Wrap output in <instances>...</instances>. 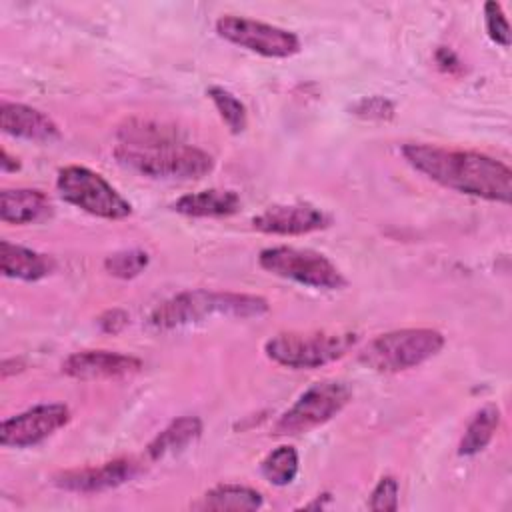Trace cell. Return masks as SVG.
Returning <instances> with one entry per match:
<instances>
[{
	"instance_id": "obj_26",
	"label": "cell",
	"mask_w": 512,
	"mask_h": 512,
	"mask_svg": "<svg viewBox=\"0 0 512 512\" xmlns=\"http://www.w3.org/2000/svg\"><path fill=\"white\" fill-rule=\"evenodd\" d=\"M350 110L364 120H390L394 116V104L384 96H364Z\"/></svg>"
},
{
	"instance_id": "obj_9",
	"label": "cell",
	"mask_w": 512,
	"mask_h": 512,
	"mask_svg": "<svg viewBox=\"0 0 512 512\" xmlns=\"http://www.w3.org/2000/svg\"><path fill=\"white\" fill-rule=\"evenodd\" d=\"M216 32L224 40L266 58H290L300 52V38L294 32L244 16L218 18Z\"/></svg>"
},
{
	"instance_id": "obj_6",
	"label": "cell",
	"mask_w": 512,
	"mask_h": 512,
	"mask_svg": "<svg viewBox=\"0 0 512 512\" xmlns=\"http://www.w3.org/2000/svg\"><path fill=\"white\" fill-rule=\"evenodd\" d=\"M56 188L64 202L106 220H122L132 214L130 202L98 172L86 166H64L58 172Z\"/></svg>"
},
{
	"instance_id": "obj_13",
	"label": "cell",
	"mask_w": 512,
	"mask_h": 512,
	"mask_svg": "<svg viewBox=\"0 0 512 512\" xmlns=\"http://www.w3.org/2000/svg\"><path fill=\"white\" fill-rule=\"evenodd\" d=\"M330 224V218L310 202L274 204L252 218V226L264 234L300 236L322 230Z\"/></svg>"
},
{
	"instance_id": "obj_7",
	"label": "cell",
	"mask_w": 512,
	"mask_h": 512,
	"mask_svg": "<svg viewBox=\"0 0 512 512\" xmlns=\"http://www.w3.org/2000/svg\"><path fill=\"white\" fill-rule=\"evenodd\" d=\"M352 400V388L342 380H322L306 388L276 420L274 436L306 434L332 420Z\"/></svg>"
},
{
	"instance_id": "obj_12",
	"label": "cell",
	"mask_w": 512,
	"mask_h": 512,
	"mask_svg": "<svg viewBox=\"0 0 512 512\" xmlns=\"http://www.w3.org/2000/svg\"><path fill=\"white\" fill-rule=\"evenodd\" d=\"M142 370V360L110 350H82L62 362V374L76 380H118Z\"/></svg>"
},
{
	"instance_id": "obj_24",
	"label": "cell",
	"mask_w": 512,
	"mask_h": 512,
	"mask_svg": "<svg viewBox=\"0 0 512 512\" xmlns=\"http://www.w3.org/2000/svg\"><path fill=\"white\" fill-rule=\"evenodd\" d=\"M148 262H150V258H148V252H144V250H138V248L120 250V252L106 256L104 270L114 278L128 280V278H136L138 274H142L146 270Z\"/></svg>"
},
{
	"instance_id": "obj_16",
	"label": "cell",
	"mask_w": 512,
	"mask_h": 512,
	"mask_svg": "<svg viewBox=\"0 0 512 512\" xmlns=\"http://www.w3.org/2000/svg\"><path fill=\"white\" fill-rule=\"evenodd\" d=\"M0 270L6 278L36 282V280L46 278L54 270V260L48 254L2 240L0 242Z\"/></svg>"
},
{
	"instance_id": "obj_23",
	"label": "cell",
	"mask_w": 512,
	"mask_h": 512,
	"mask_svg": "<svg viewBox=\"0 0 512 512\" xmlns=\"http://www.w3.org/2000/svg\"><path fill=\"white\" fill-rule=\"evenodd\" d=\"M206 94L212 100V104L216 106L220 118L224 120V124L230 128L232 134H240L246 130V124H248L246 106L230 90H226L222 86H210L206 90Z\"/></svg>"
},
{
	"instance_id": "obj_14",
	"label": "cell",
	"mask_w": 512,
	"mask_h": 512,
	"mask_svg": "<svg viewBox=\"0 0 512 512\" xmlns=\"http://www.w3.org/2000/svg\"><path fill=\"white\" fill-rule=\"evenodd\" d=\"M0 128L4 134L32 142H52L60 138V130L50 116L20 102L0 104Z\"/></svg>"
},
{
	"instance_id": "obj_18",
	"label": "cell",
	"mask_w": 512,
	"mask_h": 512,
	"mask_svg": "<svg viewBox=\"0 0 512 512\" xmlns=\"http://www.w3.org/2000/svg\"><path fill=\"white\" fill-rule=\"evenodd\" d=\"M200 434H202V420L198 416H180L150 440V444L146 446V454L150 460H160L164 456L182 452Z\"/></svg>"
},
{
	"instance_id": "obj_30",
	"label": "cell",
	"mask_w": 512,
	"mask_h": 512,
	"mask_svg": "<svg viewBox=\"0 0 512 512\" xmlns=\"http://www.w3.org/2000/svg\"><path fill=\"white\" fill-rule=\"evenodd\" d=\"M0 168H2V172H16V170H20V162H18V158L10 156L8 150L4 148L0 154Z\"/></svg>"
},
{
	"instance_id": "obj_17",
	"label": "cell",
	"mask_w": 512,
	"mask_h": 512,
	"mask_svg": "<svg viewBox=\"0 0 512 512\" xmlns=\"http://www.w3.org/2000/svg\"><path fill=\"white\" fill-rule=\"evenodd\" d=\"M240 196L226 188H208L184 194L174 202V210L192 218H226L240 210Z\"/></svg>"
},
{
	"instance_id": "obj_21",
	"label": "cell",
	"mask_w": 512,
	"mask_h": 512,
	"mask_svg": "<svg viewBox=\"0 0 512 512\" xmlns=\"http://www.w3.org/2000/svg\"><path fill=\"white\" fill-rule=\"evenodd\" d=\"M498 426H500V408L496 404L482 406L468 422L464 436L460 438V444H458V454L474 456L482 452L492 442Z\"/></svg>"
},
{
	"instance_id": "obj_20",
	"label": "cell",
	"mask_w": 512,
	"mask_h": 512,
	"mask_svg": "<svg viewBox=\"0 0 512 512\" xmlns=\"http://www.w3.org/2000/svg\"><path fill=\"white\" fill-rule=\"evenodd\" d=\"M118 138L122 146H132V148H150V146L184 142L178 128L152 122V120H138V118L126 120L118 128Z\"/></svg>"
},
{
	"instance_id": "obj_11",
	"label": "cell",
	"mask_w": 512,
	"mask_h": 512,
	"mask_svg": "<svg viewBox=\"0 0 512 512\" xmlns=\"http://www.w3.org/2000/svg\"><path fill=\"white\" fill-rule=\"evenodd\" d=\"M142 472V462L132 456L114 458L100 466L72 468L54 476V484L66 492L94 494L118 488Z\"/></svg>"
},
{
	"instance_id": "obj_29",
	"label": "cell",
	"mask_w": 512,
	"mask_h": 512,
	"mask_svg": "<svg viewBox=\"0 0 512 512\" xmlns=\"http://www.w3.org/2000/svg\"><path fill=\"white\" fill-rule=\"evenodd\" d=\"M434 60H436L438 68H440L442 72H446V74L456 76V74H462V70H464L462 60L456 56V52H452V50L446 48V46H440V48L436 50Z\"/></svg>"
},
{
	"instance_id": "obj_10",
	"label": "cell",
	"mask_w": 512,
	"mask_h": 512,
	"mask_svg": "<svg viewBox=\"0 0 512 512\" xmlns=\"http://www.w3.org/2000/svg\"><path fill=\"white\" fill-rule=\"evenodd\" d=\"M70 422L66 404H36L16 416H10L0 426V442L6 448H30Z\"/></svg>"
},
{
	"instance_id": "obj_28",
	"label": "cell",
	"mask_w": 512,
	"mask_h": 512,
	"mask_svg": "<svg viewBox=\"0 0 512 512\" xmlns=\"http://www.w3.org/2000/svg\"><path fill=\"white\" fill-rule=\"evenodd\" d=\"M128 324V314L122 308H110L98 316V326L106 334H118Z\"/></svg>"
},
{
	"instance_id": "obj_5",
	"label": "cell",
	"mask_w": 512,
	"mask_h": 512,
	"mask_svg": "<svg viewBox=\"0 0 512 512\" xmlns=\"http://www.w3.org/2000/svg\"><path fill=\"white\" fill-rule=\"evenodd\" d=\"M442 346L444 336L434 328H402L372 338L358 352V360L374 372L394 374L420 366L436 356Z\"/></svg>"
},
{
	"instance_id": "obj_3",
	"label": "cell",
	"mask_w": 512,
	"mask_h": 512,
	"mask_svg": "<svg viewBox=\"0 0 512 512\" xmlns=\"http://www.w3.org/2000/svg\"><path fill=\"white\" fill-rule=\"evenodd\" d=\"M358 344L352 330H290L264 342V354L286 368H320L340 360Z\"/></svg>"
},
{
	"instance_id": "obj_27",
	"label": "cell",
	"mask_w": 512,
	"mask_h": 512,
	"mask_svg": "<svg viewBox=\"0 0 512 512\" xmlns=\"http://www.w3.org/2000/svg\"><path fill=\"white\" fill-rule=\"evenodd\" d=\"M370 510H384L392 512L398 508V482L394 476H384L374 486L368 502Z\"/></svg>"
},
{
	"instance_id": "obj_25",
	"label": "cell",
	"mask_w": 512,
	"mask_h": 512,
	"mask_svg": "<svg viewBox=\"0 0 512 512\" xmlns=\"http://www.w3.org/2000/svg\"><path fill=\"white\" fill-rule=\"evenodd\" d=\"M484 26H486V32L492 42H496L502 48L510 46V42H512L510 40V24L506 20L502 6L494 0L484 4Z\"/></svg>"
},
{
	"instance_id": "obj_19",
	"label": "cell",
	"mask_w": 512,
	"mask_h": 512,
	"mask_svg": "<svg viewBox=\"0 0 512 512\" xmlns=\"http://www.w3.org/2000/svg\"><path fill=\"white\" fill-rule=\"evenodd\" d=\"M264 504L262 494L250 486L240 484H218L210 488L198 502L192 504L196 510H234V512H250L258 510Z\"/></svg>"
},
{
	"instance_id": "obj_1",
	"label": "cell",
	"mask_w": 512,
	"mask_h": 512,
	"mask_svg": "<svg viewBox=\"0 0 512 512\" xmlns=\"http://www.w3.org/2000/svg\"><path fill=\"white\" fill-rule=\"evenodd\" d=\"M402 156L414 170L448 190L510 204L512 170L492 156L424 142L404 144Z\"/></svg>"
},
{
	"instance_id": "obj_15",
	"label": "cell",
	"mask_w": 512,
	"mask_h": 512,
	"mask_svg": "<svg viewBox=\"0 0 512 512\" xmlns=\"http://www.w3.org/2000/svg\"><path fill=\"white\" fill-rule=\"evenodd\" d=\"M50 214L52 204L38 188H8L0 194V218L6 224H34Z\"/></svg>"
},
{
	"instance_id": "obj_2",
	"label": "cell",
	"mask_w": 512,
	"mask_h": 512,
	"mask_svg": "<svg viewBox=\"0 0 512 512\" xmlns=\"http://www.w3.org/2000/svg\"><path fill=\"white\" fill-rule=\"evenodd\" d=\"M268 300L256 294L186 290L160 302L148 316V326L158 332L204 322L212 316L258 318L268 312Z\"/></svg>"
},
{
	"instance_id": "obj_22",
	"label": "cell",
	"mask_w": 512,
	"mask_h": 512,
	"mask_svg": "<svg viewBox=\"0 0 512 512\" xmlns=\"http://www.w3.org/2000/svg\"><path fill=\"white\" fill-rule=\"evenodd\" d=\"M298 464V452L294 446H278L262 460L260 472L270 484L286 486L296 478Z\"/></svg>"
},
{
	"instance_id": "obj_8",
	"label": "cell",
	"mask_w": 512,
	"mask_h": 512,
	"mask_svg": "<svg viewBox=\"0 0 512 512\" xmlns=\"http://www.w3.org/2000/svg\"><path fill=\"white\" fill-rule=\"evenodd\" d=\"M258 264L266 272L298 282L302 286L320 290H340L346 286V278L338 266L324 254L310 248L272 246L258 254Z\"/></svg>"
},
{
	"instance_id": "obj_4",
	"label": "cell",
	"mask_w": 512,
	"mask_h": 512,
	"mask_svg": "<svg viewBox=\"0 0 512 512\" xmlns=\"http://www.w3.org/2000/svg\"><path fill=\"white\" fill-rule=\"evenodd\" d=\"M114 156L122 166L160 180H198L214 170V158L206 150L184 142L150 148L118 144Z\"/></svg>"
}]
</instances>
